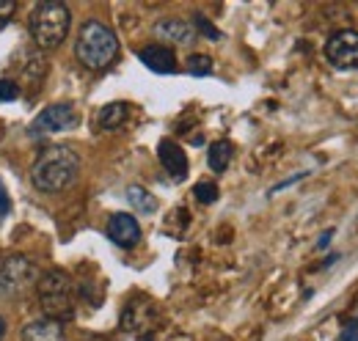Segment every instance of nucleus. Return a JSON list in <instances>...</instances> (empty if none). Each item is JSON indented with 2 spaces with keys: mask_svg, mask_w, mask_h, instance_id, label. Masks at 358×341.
Here are the masks:
<instances>
[{
  "mask_svg": "<svg viewBox=\"0 0 358 341\" xmlns=\"http://www.w3.org/2000/svg\"><path fill=\"white\" fill-rule=\"evenodd\" d=\"M155 34L171 44H190L196 39V28L185 20H160L155 25Z\"/></svg>",
  "mask_w": 358,
  "mask_h": 341,
  "instance_id": "obj_12",
  "label": "nucleus"
},
{
  "mask_svg": "<svg viewBox=\"0 0 358 341\" xmlns=\"http://www.w3.org/2000/svg\"><path fill=\"white\" fill-rule=\"evenodd\" d=\"M157 152H160V163H163V168L169 170V176L171 179H185L187 176V154L182 152V146L174 143V140H160V146H157Z\"/></svg>",
  "mask_w": 358,
  "mask_h": 341,
  "instance_id": "obj_10",
  "label": "nucleus"
},
{
  "mask_svg": "<svg viewBox=\"0 0 358 341\" xmlns=\"http://www.w3.org/2000/svg\"><path fill=\"white\" fill-rule=\"evenodd\" d=\"M193 28H199V31H201L204 36H210V39H221V31H218V28H213V25H210V20H204L201 14H196Z\"/></svg>",
  "mask_w": 358,
  "mask_h": 341,
  "instance_id": "obj_19",
  "label": "nucleus"
},
{
  "mask_svg": "<svg viewBox=\"0 0 358 341\" xmlns=\"http://www.w3.org/2000/svg\"><path fill=\"white\" fill-rule=\"evenodd\" d=\"M303 176H306V173H295L292 179H287V182H281V184H275V187H273V193H275V190H284V187H289V184H295V182H301Z\"/></svg>",
  "mask_w": 358,
  "mask_h": 341,
  "instance_id": "obj_23",
  "label": "nucleus"
},
{
  "mask_svg": "<svg viewBox=\"0 0 358 341\" xmlns=\"http://www.w3.org/2000/svg\"><path fill=\"white\" fill-rule=\"evenodd\" d=\"M231 157H234L231 140H215L210 146V152H207V163H210V168L215 170V173H224L229 168V163H231Z\"/></svg>",
  "mask_w": 358,
  "mask_h": 341,
  "instance_id": "obj_14",
  "label": "nucleus"
},
{
  "mask_svg": "<svg viewBox=\"0 0 358 341\" xmlns=\"http://www.w3.org/2000/svg\"><path fill=\"white\" fill-rule=\"evenodd\" d=\"M130 116V105L127 102H110L96 113V127L99 129H119Z\"/></svg>",
  "mask_w": 358,
  "mask_h": 341,
  "instance_id": "obj_13",
  "label": "nucleus"
},
{
  "mask_svg": "<svg viewBox=\"0 0 358 341\" xmlns=\"http://www.w3.org/2000/svg\"><path fill=\"white\" fill-rule=\"evenodd\" d=\"M39 281V267L31 256L11 254L0 261V298L14 300L31 292Z\"/></svg>",
  "mask_w": 358,
  "mask_h": 341,
  "instance_id": "obj_5",
  "label": "nucleus"
},
{
  "mask_svg": "<svg viewBox=\"0 0 358 341\" xmlns=\"http://www.w3.org/2000/svg\"><path fill=\"white\" fill-rule=\"evenodd\" d=\"M8 212H11V198H8V190H6V184L0 179V220H6Z\"/></svg>",
  "mask_w": 358,
  "mask_h": 341,
  "instance_id": "obj_21",
  "label": "nucleus"
},
{
  "mask_svg": "<svg viewBox=\"0 0 358 341\" xmlns=\"http://www.w3.org/2000/svg\"><path fill=\"white\" fill-rule=\"evenodd\" d=\"M331 237H334V231H325V234H322V237H320V242H317V248H320V251H322V248H325V245H328V240H331Z\"/></svg>",
  "mask_w": 358,
  "mask_h": 341,
  "instance_id": "obj_24",
  "label": "nucleus"
},
{
  "mask_svg": "<svg viewBox=\"0 0 358 341\" xmlns=\"http://www.w3.org/2000/svg\"><path fill=\"white\" fill-rule=\"evenodd\" d=\"M14 11H17V3L14 0H0V31L8 25V20L14 17Z\"/></svg>",
  "mask_w": 358,
  "mask_h": 341,
  "instance_id": "obj_20",
  "label": "nucleus"
},
{
  "mask_svg": "<svg viewBox=\"0 0 358 341\" xmlns=\"http://www.w3.org/2000/svg\"><path fill=\"white\" fill-rule=\"evenodd\" d=\"M187 72L190 75H199V78L210 75L213 72V58L210 55H190L187 58Z\"/></svg>",
  "mask_w": 358,
  "mask_h": 341,
  "instance_id": "obj_16",
  "label": "nucleus"
},
{
  "mask_svg": "<svg viewBox=\"0 0 358 341\" xmlns=\"http://www.w3.org/2000/svg\"><path fill=\"white\" fill-rule=\"evenodd\" d=\"M78 173H80V157L72 146H50L36 157L31 168V182L42 193H61L69 184H75Z\"/></svg>",
  "mask_w": 358,
  "mask_h": 341,
  "instance_id": "obj_1",
  "label": "nucleus"
},
{
  "mask_svg": "<svg viewBox=\"0 0 358 341\" xmlns=\"http://www.w3.org/2000/svg\"><path fill=\"white\" fill-rule=\"evenodd\" d=\"M325 58L336 69L358 72V31H353V28L336 31L325 44Z\"/></svg>",
  "mask_w": 358,
  "mask_h": 341,
  "instance_id": "obj_6",
  "label": "nucleus"
},
{
  "mask_svg": "<svg viewBox=\"0 0 358 341\" xmlns=\"http://www.w3.org/2000/svg\"><path fill=\"white\" fill-rule=\"evenodd\" d=\"M22 341H66L64 325L55 319H34L22 328Z\"/></svg>",
  "mask_w": 358,
  "mask_h": 341,
  "instance_id": "obj_11",
  "label": "nucleus"
},
{
  "mask_svg": "<svg viewBox=\"0 0 358 341\" xmlns=\"http://www.w3.org/2000/svg\"><path fill=\"white\" fill-rule=\"evenodd\" d=\"M75 55H78V61L86 69L102 72V69H108L116 61V55H119V39H116V34L105 22L89 20V22H83V28L78 34Z\"/></svg>",
  "mask_w": 358,
  "mask_h": 341,
  "instance_id": "obj_3",
  "label": "nucleus"
},
{
  "mask_svg": "<svg viewBox=\"0 0 358 341\" xmlns=\"http://www.w3.org/2000/svg\"><path fill=\"white\" fill-rule=\"evenodd\" d=\"M138 58H141V64H143L146 69H152V72H157V75H171V72H177V55H174V50L166 47V44H146V47L138 52Z\"/></svg>",
  "mask_w": 358,
  "mask_h": 341,
  "instance_id": "obj_9",
  "label": "nucleus"
},
{
  "mask_svg": "<svg viewBox=\"0 0 358 341\" xmlns=\"http://www.w3.org/2000/svg\"><path fill=\"white\" fill-rule=\"evenodd\" d=\"M78 122H80V113L75 110V105H69V102H55V105L45 108V110L34 119L31 132H34V135H52V132H64V129L78 127Z\"/></svg>",
  "mask_w": 358,
  "mask_h": 341,
  "instance_id": "obj_7",
  "label": "nucleus"
},
{
  "mask_svg": "<svg viewBox=\"0 0 358 341\" xmlns=\"http://www.w3.org/2000/svg\"><path fill=\"white\" fill-rule=\"evenodd\" d=\"M3 336H6V319L0 317V339H3Z\"/></svg>",
  "mask_w": 358,
  "mask_h": 341,
  "instance_id": "obj_25",
  "label": "nucleus"
},
{
  "mask_svg": "<svg viewBox=\"0 0 358 341\" xmlns=\"http://www.w3.org/2000/svg\"><path fill=\"white\" fill-rule=\"evenodd\" d=\"M108 237L119 248H135L141 242V226H138V220L133 215L116 212L108 220Z\"/></svg>",
  "mask_w": 358,
  "mask_h": 341,
  "instance_id": "obj_8",
  "label": "nucleus"
},
{
  "mask_svg": "<svg viewBox=\"0 0 358 341\" xmlns=\"http://www.w3.org/2000/svg\"><path fill=\"white\" fill-rule=\"evenodd\" d=\"M339 341H358V322H348L345 328H342V333H339Z\"/></svg>",
  "mask_w": 358,
  "mask_h": 341,
  "instance_id": "obj_22",
  "label": "nucleus"
},
{
  "mask_svg": "<svg viewBox=\"0 0 358 341\" xmlns=\"http://www.w3.org/2000/svg\"><path fill=\"white\" fill-rule=\"evenodd\" d=\"M17 96H20V83L17 80H0V105L14 102Z\"/></svg>",
  "mask_w": 358,
  "mask_h": 341,
  "instance_id": "obj_18",
  "label": "nucleus"
},
{
  "mask_svg": "<svg viewBox=\"0 0 358 341\" xmlns=\"http://www.w3.org/2000/svg\"><path fill=\"white\" fill-rule=\"evenodd\" d=\"M69 22H72V14L64 3H58V0L39 3L31 14V36H34L36 50L39 52L58 50L69 34Z\"/></svg>",
  "mask_w": 358,
  "mask_h": 341,
  "instance_id": "obj_4",
  "label": "nucleus"
},
{
  "mask_svg": "<svg viewBox=\"0 0 358 341\" xmlns=\"http://www.w3.org/2000/svg\"><path fill=\"white\" fill-rule=\"evenodd\" d=\"M75 292L78 286L66 270H47L36 281V298L45 317L61 325L75 319Z\"/></svg>",
  "mask_w": 358,
  "mask_h": 341,
  "instance_id": "obj_2",
  "label": "nucleus"
},
{
  "mask_svg": "<svg viewBox=\"0 0 358 341\" xmlns=\"http://www.w3.org/2000/svg\"><path fill=\"white\" fill-rule=\"evenodd\" d=\"M127 201H130V207H133L135 212H141V215H152L157 210L155 196H152L146 187H141V184H130V187H127Z\"/></svg>",
  "mask_w": 358,
  "mask_h": 341,
  "instance_id": "obj_15",
  "label": "nucleus"
},
{
  "mask_svg": "<svg viewBox=\"0 0 358 341\" xmlns=\"http://www.w3.org/2000/svg\"><path fill=\"white\" fill-rule=\"evenodd\" d=\"M193 196H196L201 204H213V201H218V184H215V182H199V184L193 187Z\"/></svg>",
  "mask_w": 358,
  "mask_h": 341,
  "instance_id": "obj_17",
  "label": "nucleus"
}]
</instances>
